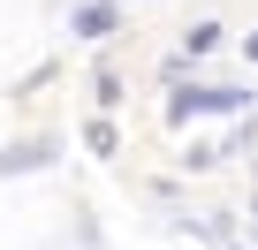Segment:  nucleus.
Wrapping results in <instances>:
<instances>
[{
	"label": "nucleus",
	"mask_w": 258,
	"mask_h": 250,
	"mask_svg": "<svg viewBox=\"0 0 258 250\" xmlns=\"http://www.w3.org/2000/svg\"><path fill=\"white\" fill-rule=\"evenodd\" d=\"M114 31V8H76V38H106Z\"/></svg>",
	"instance_id": "nucleus-1"
}]
</instances>
